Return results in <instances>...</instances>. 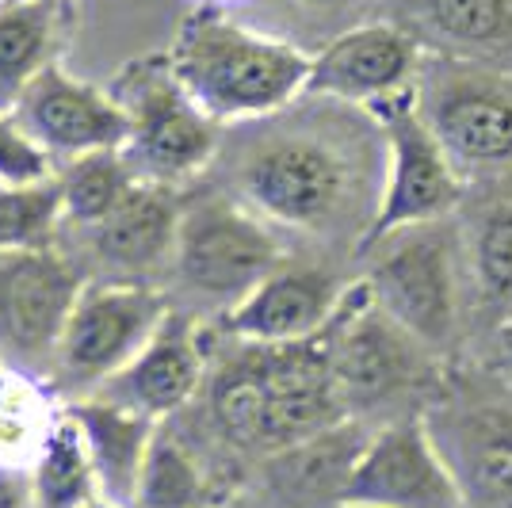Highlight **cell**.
I'll return each mask as SVG.
<instances>
[{
    "label": "cell",
    "instance_id": "obj_1",
    "mask_svg": "<svg viewBox=\"0 0 512 508\" xmlns=\"http://www.w3.org/2000/svg\"><path fill=\"white\" fill-rule=\"evenodd\" d=\"M165 58L188 100L214 123L260 119L287 107L306 92L314 65L299 46L245 31L214 12L184 20Z\"/></svg>",
    "mask_w": 512,
    "mask_h": 508
},
{
    "label": "cell",
    "instance_id": "obj_2",
    "mask_svg": "<svg viewBox=\"0 0 512 508\" xmlns=\"http://www.w3.org/2000/svg\"><path fill=\"white\" fill-rule=\"evenodd\" d=\"M245 367L256 394L260 451H287L341 424L344 394L325 333L299 344H249Z\"/></svg>",
    "mask_w": 512,
    "mask_h": 508
},
{
    "label": "cell",
    "instance_id": "obj_3",
    "mask_svg": "<svg viewBox=\"0 0 512 508\" xmlns=\"http://www.w3.org/2000/svg\"><path fill=\"white\" fill-rule=\"evenodd\" d=\"M130 115V138L123 153L142 180L172 184L199 172L214 153V119L188 100L172 77L169 58L134 69V85L119 96Z\"/></svg>",
    "mask_w": 512,
    "mask_h": 508
},
{
    "label": "cell",
    "instance_id": "obj_4",
    "mask_svg": "<svg viewBox=\"0 0 512 508\" xmlns=\"http://www.w3.org/2000/svg\"><path fill=\"white\" fill-rule=\"evenodd\" d=\"M165 318V298L146 283H85L54 360L69 379L111 382L150 344Z\"/></svg>",
    "mask_w": 512,
    "mask_h": 508
},
{
    "label": "cell",
    "instance_id": "obj_5",
    "mask_svg": "<svg viewBox=\"0 0 512 508\" xmlns=\"http://www.w3.org/2000/svg\"><path fill=\"white\" fill-rule=\"evenodd\" d=\"M371 107L383 119L386 138H390V188L371 222L367 245L383 241L402 226L436 218L459 195V180L448 169V149L436 138V130L417 119L413 92L402 88Z\"/></svg>",
    "mask_w": 512,
    "mask_h": 508
},
{
    "label": "cell",
    "instance_id": "obj_6",
    "mask_svg": "<svg viewBox=\"0 0 512 508\" xmlns=\"http://www.w3.org/2000/svg\"><path fill=\"white\" fill-rule=\"evenodd\" d=\"M172 256L188 287L237 302L276 272L279 245L253 214L214 203L180 214Z\"/></svg>",
    "mask_w": 512,
    "mask_h": 508
},
{
    "label": "cell",
    "instance_id": "obj_7",
    "mask_svg": "<svg viewBox=\"0 0 512 508\" xmlns=\"http://www.w3.org/2000/svg\"><path fill=\"white\" fill-rule=\"evenodd\" d=\"M12 115L50 157H85L96 149H123L130 115L119 96L46 65L12 104Z\"/></svg>",
    "mask_w": 512,
    "mask_h": 508
},
{
    "label": "cell",
    "instance_id": "obj_8",
    "mask_svg": "<svg viewBox=\"0 0 512 508\" xmlns=\"http://www.w3.org/2000/svg\"><path fill=\"white\" fill-rule=\"evenodd\" d=\"M344 508H463L459 486L421 424H394L352 463Z\"/></svg>",
    "mask_w": 512,
    "mask_h": 508
},
{
    "label": "cell",
    "instance_id": "obj_9",
    "mask_svg": "<svg viewBox=\"0 0 512 508\" xmlns=\"http://www.w3.org/2000/svg\"><path fill=\"white\" fill-rule=\"evenodd\" d=\"M81 279L54 249L0 256V348L20 356H58Z\"/></svg>",
    "mask_w": 512,
    "mask_h": 508
},
{
    "label": "cell",
    "instance_id": "obj_10",
    "mask_svg": "<svg viewBox=\"0 0 512 508\" xmlns=\"http://www.w3.org/2000/svg\"><path fill=\"white\" fill-rule=\"evenodd\" d=\"M344 165L318 142H279L256 153L245 169V195L253 207L283 226H321L337 211Z\"/></svg>",
    "mask_w": 512,
    "mask_h": 508
},
{
    "label": "cell",
    "instance_id": "obj_11",
    "mask_svg": "<svg viewBox=\"0 0 512 508\" xmlns=\"http://www.w3.org/2000/svg\"><path fill=\"white\" fill-rule=\"evenodd\" d=\"M341 306L333 283L318 272H272L226 314V329L245 344H299L329 329Z\"/></svg>",
    "mask_w": 512,
    "mask_h": 508
},
{
    "label": "cell",
    "instance_id": "obj_12",
    "mask_svg": "<svg viewBox=\"0 0 512 508\" xmlns=\"http://www.w3.org/2000/svg\"><path fill=\"white\" fill-rule=\"evenodd\" d=\"M199 382H203V348L195 337V325L180 314H169L150 344L107 382L111 390L104 398L161 421L192 402Z\"/></svg>",
    "mask_w": 512,
    "mask_h": 508
},
{
    "label": "cell",
    "instance_id": "obj_13",
    "mask_svg": "<svg viewBox=\"0 0 512 508\" xmlns=\"http://www.w3.org/2000/svg\"><path fill=\"white\" fill-rule=\"evenodd\" d=\"M413 73V43L394 27H356L321 50L310 65L306 92L352 104H379L402 92Z\"/></svg>",
    "mask_w": 512,
    "mask_h": 508
},
{
    "label": "cell",
    "instance_id": "obj_14",
    "mask_svg": "<svg viewBox=\"0 0 512 508\" xmlns=\"http://www.w3.org/2000/svg\"><path fill=\"white\" fill-rule=\"evenodd\" d=\"M69 417L81 428L88 459L96 470V486L107 501L130 508L142 482V466L161 421H153L138 409L111 402V398H81L69 405Z\"/></svg>",
    "mask_w": 512,
    "mask_h": 508
},
{
    "label": "cell",
    "instance_id": "obj_15",
    "mask_svg": "<svg viewBox=\"0 0 512 508\" xmlns=\"http://www.w3.org/2000/svg\"><path fill=\"white\" fill-rule=\"evenodd\" d=\"M375 302L398 325L425 340H440L451 325V287L444 256L432 241H409L386 256L371 276Z\"/></svg>",
    "mask_w": 512,
    "mask_h": 508
},
{
    "label": "cell",
    "instance_id": "obj_16",
    "mask_svg": "<svg viewBox=\"0 0 512 508\" xmlns=\"http://www.w3.org/2000/svg\"><path fill=\"white\" fill-rule=\"evenodd\" d=\"M176 230H180V211L169 184L138 180L127 199L88 233L100 256L127 268H146L172 253Z\"/></svg>",
    "mask_w": 512,
    "mask_h": 508
},
{
    "label": "cell",
    "instance_id": "obj_17",
    "mask_svg": "<svg viewBox=\"0 0 512 508\" xmlns=\"http://www.w3.org/2000/svg\"><path fill=\"white\" fill-rule=\"evenodd\" d=\"M432 130L444 149L467 161L512 157V96L497 88H455L440 100Z\"/></svg>",
    "mask_w": 512,
    "mask_h": 508
},
{
    "label": "cell",
    "instance_id": "obj_18",
    "mask_svg": "<svg viewBox=\"0 0 512 508\" xmlns=\"http://www.w3.org/2000/svg\"><path fill=\"white\" fill-rule=\"evenodd\" d=\"M27 493L39 508H81L92 497H100L96 470L88 459V447L81 440V428L62 409L50 440L43 444L39 459L27 474Z\"/></svg>",
    "mask_w": 512,
    "mask_h": 508
},
{
    "label": "cell",
    "instance_id": "obj_19",
    "mask_svg": "<svg viewBox=\"0 0 512 508\" xmlns=\"http://www.w3.org/2000/svg\"><path fill=\"white\" fill-rule=\"evenodd\" d=\"M54 43V0H8L0 8V107L50 65Z\"/></svg>",
    "mask_w": 512,
    "mask_h": 508
},
{
    "label": "cell",
    "instance_id": "obj_20",
    "mask_svg": "<svg viewBox=\"0 0 512 508\" xmlns=\"http://www.w3.org/2000/svg\"><path fill=\"white\" fill-rule=\"evenodd\" d=\"M58 417L62 413L50 405L39 382L27 379L16 367H4L0 371V470L31 474Z\"/></svg>",
    "mask_w": 512,
    "mask_h": 508
},
{
    "label": "cell",
    "instance_id": "obj_21",
    "mask_svg": "<svg viewBox=\"0 0 512 508\" xmlns=\"http://www.w3.org/2000/svg\"><path fill=\"white\" fill-rule=\"evenodd\" d=\"M138 180L142 176L134 172L123 149H96V153L65 161V169L58 172L65 222H73L81 230L100 226L107 214L127 199Z\"/></svg>",
    "mask_w": 512,
    "mask_h": 508
},
{
    "label": "cell",
    "instance_id": "obj_22",
    "mask_svg": "<svg viewBox=\"0 0 512 508\" xmlns=\"http://www.w3.org/2000/svg\"><path fill=\"white\" fill-rule=\"evenodd\" d=\"M62 222L65 203L58 176L39 184H20V188H0V256L54 249Z\"/></svg>",
    "mask_w": 512,
    "mask_h": 508
},
{
    "label": "cell",
    "instance_id": "obj_23",
    "mask_svg": "<svg viewBox=\"0 0 512 508\" xmlns=\"http://www.w3.org/2000/svg\"><path fill=\"white\" fill-rule=\"evenodd\" d=\"M130 508H207V478L172 432L157 428Z\"/></svg>",
    "mask_w": 512,
    "mask_h": 508
},
{
    "label": "cell",
    "instance_id": "obj_24",
    "mask_svg": "<svg viewBox=\"0 0 512 508\" xmlns=\"http://www.w3.org/2000/svg\"><path fill=\"white\" fill-rule=\"evenodd\" d=\"M436 27L470 46H490L512 35V4L509 0H432Z\"/></svg>",
    "mask_w": 512,
    "mask_h": 508
},
{
    "label": "cell",
    "instance_id": "obj_25",
    "mask_svg": "<svg viewBox=\"0 0 512 508\" xmlns=\"http://www.w3.org/2000/svg\"><path fill=\"white\" fill-rule=\"evenodd\" d=\"M50 176H58L54 157L16 123L12 111H0V188L39 184Z\"/></svg>",
    "mask_w": 512,
    "mask_h": 508
},
{
    "label": "cell",
    "instance_id": "obj_26",
    "mask_svg": "<svg viewBox=\"0 0 512 508\" xmlns=\"http://www.w3.org/2000/svg\"><path fill=\"white\" fill-rule=\"evenodd\" d=\"M482 279L497 298H512V207L493 214L486 233H482V249H478Z\"/></svg>",
    "mask_w": 512,
    "mask_h": 508
},
{
    "label": "cell",
    "instance_id": "obj_27",
    "mask_svg": "<svg viewBox=\"0 0 512 508\" xmlns=\"http://www.w3.org/2000/svg\"><path fill=\"white\" fill-rule=\"evenodd\" d=\"M478 508H512V440H497L474 459Z\"/></svg>",
    "mask_w": 512,
    "mask_h": 508
},
{
    "label": "cell",
    "instance_id": "obj_28",
    "mask_svg": "<svg viewBox=\"0 0 512 508\" xmlns=\"http://www.w3.org/2000/svg\"><path fill=\"white\" fill-rule=\"evenodd\" d=\"M16 478L23 474H12V470H0V508H16L23 501V489Z\"/></svg>",
    "mask_w": 512,
    "mask_h": 508
},
{
    "label": "cell",
    "instance_id": "obj_29",
    "mask_svg": "<svg viewBox=\"0 0 512 508\" xmlns=\"http://www.w3.org/2000/svg\"><path fill=\"white\" fill-rule=\"evenodd\" d=\"M81 508H123V505H115V501H107L104 493H100V497H92V501H88V505H81Z\"/></svg>",
    "mask_w": 512,
    "mask_h": 508
},
{
    "label": "cell",
    "instance_id": "obj_30",
    "mask_svg": "<svg viewBox=\"0 0 512 508\" xmlns=\"http://www.w3.org/2000/svg\"><path fill=\"white\" fill-rule=\"evenodd\" d=\"M501 340H505V352H509V360H512V321L505 325V333H501Z\"/></svg>",
    "mask_w": 512,
    "mask_h": 508
}]
</instances>
